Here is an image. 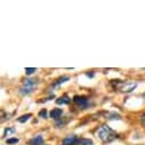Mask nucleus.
<instances>
[{
  "label": "nucleus",
  "mask_w": 145,
  "mask_h": 145,
  "mask_svg": "<svg viewBox=\"0 0 145 145\" xmlns=\"http://www.w3.org/2000/svg\"><path fill=\"white\" fill-rule=\"evenodd\" d=\"M97 136H98L99 139H101L102 142H104V143H110V142L114 140V139L118 137L117 133H116L112 128H110L108 126H106V125H102V126L98 128V130H97Z\"/></svg>",
  "instance_id": "obj_1"
},
{
  "label": "nucleus",
  "mask_w": 145,
  "mask_h": 145,
  "mask_svg": "<svg viewBox=\"0 0 145 145\" xmlns=\"http://www.w3.org/2000/svg\"><path fill=\"white\" fill-rule=\"evenodd\" d=\"M38 87V81L34 79H25L22 84V86L20 87V93L22 95H29L31 94L33 90H35V88Z\"/></svg>",
  "instance_id": "obj_2"
},
{
  "label": "nucleus",
  "mask_w": 145,
  "mask_h": 145,
  "mask_svg": "<svg viewBox=\"0 0 145 145\" xmlns=\"http://www.w3.org/2000/svg\"><path fill=\"white\" fill-rule=\"evenodd\" d=\"M137 87L136 82H125V81H119L117 80V89H119L122 93H130Z\"/></svg>",
  "instance_id": "obj_3"
},
{
  "label": "nucleus",
  "mask_w": 145,
  "mask_h": 145,
  "mask_svg": "<svg viewBox=\"0 0 145 145\" xmlns=\"http://www.w3.org/2000/svg\"><path fill=\"white\" fill-rule=\"evenodd\" d=\"M73 102L76 105L80 106L81 108H87L88 105H89V99L86 97V96H79V95H76L73 97Z\"/></svg>",
  "instance_id": "obj_4"
},
{
  "label": "nucleus",
  "mask_w": 145,
  "mask_h": 145,
  "mask_svg": "<svg viewBox=\"0 0 145 145\" xmlns=\"http://www.w3.org/2000/svg\"><path fill=\"white\" fill-rule=\"evenodd\" d=\"M78 137L76 135H69L67 137L64 138L63 140V145H76V143L78 142Z\"/></svg>",
  "instance_id": "obj_5"
},
{
  "label": "nucleus",
  "mask_w": 145,
  "mask_h": 145,
  "mask_svg": "<svg viewBox=\"0 0 145 145\" xmlns=\"http://www.w3.org/2000/svg\"><path fill=\"white\" fill-rule=\"evenodd\" d=\"M62 114H63V110H62V108H58V107L53 108V110L50 111V118L56 119V120L61 119L62 118Z\"/></svg>",
  "instance_id": "obj_6"
},
{
  "label": "nucleus",
  "mask_w": 145,
  "mask_h": 145,
  "mask_svg": "<svg viewBox=\"0 0 145 145\" xmlns=\"http://www.w3.org/2000/svg\"><path fill=\"white\" fill-rule=\"evenodd\" d=\"M42 143H44V138H42L41 135H37V136L33 137V138L29 142L30 145H41Z\"/></svg>",
  "instance_id": "obj_7"
},
{
  "label": "nucleus",
  "mask_w": 145,
  "mask_h": 145,
  "mask_svg": "<svg viewBox=\"0 0 145 145\" xmlns=\"http://www.w3.org/2000/svg\"><path fill=\"white\" fill-rule=\"evenodd\" d=\"M69 79H70V77H69V76H63V77L58 78L56 81H54V82H53V85H52V87H57V86H59V85H62V84L66 82Z\"/></svg>",
  "instance_id": "obj_8"
},
{
  "label": "nucleus",
  "mask_w": 145,
  "mask_h": 145,
  "mask_svg": "<svg viewBox=\"0 0 145 145\" xmlns=\"http://www.w3.org/2000/svg\"><path fill=\"white\" fill-rule=\"evenodd\" d=\"M70 101H71V98L67 96V95H63V96H61V97H58L57 99H56V104H58V105H63V104H69L70 103Z\"/></svg>",
  "instance_id": "obj_9"
},
{
  "label": "nucleus",
  "mask_w": 145,
  "mask_h": 145,
  "mask_svg": "<svg viewBox=\"0 0 145 145\" xmlns=\"http://www.w3.org/2000/svg\"><path fill=\"white\" fill-rule=\"evenodd\" d=\"M76 145H94V142L89 138H79Z\"/></svg>",
  "instance_id": "obj_10"
},
{
  "label": "nucleus",
  "mask_w": 145,
  "mask_h": 145,
  "mask_svg": "<svg viewBox=\"0 0 145 145\" xmlns=\"http://www.w3.org/2000/svg\"><path fill=\"white\" fill-rule=\"evenodd\" d=\"M30 118H31V114H24V116L20 117V118L17 119V121H18V122H21V123H24V122H26Z\"/></svg>",
  "instance_id": "obj_11"
},
{
  "label": "nucleus",
  "mask_w": 145,
  "mask_h": 145,
  "mask_svg": "<svg viewBox=\"0 0 145 145\" xmlns=\"http://www.w3.org/2000/svg\"><path fill=\"white\" fill-rule=\"evenodd\" d=\"M15 127H10V128H6L5 129V133H4V136H6V135H10V134H14L15 133Z\"/></svg>",
  "instance_id": "obj_12"
},
{
  "label": "nucleus",
  "mask_w": 145,
  "mask_h": 145,
  "mask_svg": "<svg viewBox=\"0 0 145 145\" xmlns=\"http://www.w3.org/2000/svg\"><path fill=\"white\" fill-rule=\"evenodd\" d=\"M35 71H37V69H35V67H25V73H26L27 76L33 74Z\"/></svg>",
  "instance_id": "obj_13"
},
{
  "label": "nucleus",
  "mask_w": 145,
  "mask_h": 145,
  "mask_svg": "<svg viewBox=\"0 0 145 145\" xmlns=\"http://www.w3.org/2000/svg\"><path fill=\"white\" fill-rule=\"evenodd\" d=\"M7 144H10V145H14V144H17L18 143V138H8L6 140Z\"/></svg>",
  "instance_id": "obj_14"
},
{
  "label": "nucleus",
  "mask_w": 145,
  "mask_h": 145,
  "mask_svg": "<svg viewBox=\"0 0 145 145\" xmlns=\"http://www.w3.org/2000/svg\"><path fill=\"white\" fill-rule=\"evenodd\" d=\"M39 117L40 118H44V119L47 118V110H46V108H42V110L39 112Z\"/></svg>",
  "instance_id": "obj_15"
},
{
  "label": "nucleus",
  "mask_w": 145,
  "mask_h": 145,
  "mask_svg": "<svg viewBox=\"0 0 145 145\" xmlns=\"http://www.w3.org/2000/svg\"><path fill=\"white\" fill-rule=\"evenodd\" d=\"M65 123H66V120H61V119H58V120L56 121V126H57V127H63Z\"/></svg>",
  "instance_id": "obj_16"
},
{
  "label": "nucleus",
  "mask_w": 145,
  "mask_h": 145,
  "mask_svg": "<svg viewBox=\"0 0 145 145\" xmlns=\"http://www.w3.org/2000/svg\"><path fill=\"white\" fill-rule=\"evenodd\" d=\"M140 123H142L143 126H145V114H143V116H142V119H140Z\"/></svg>",
  "instance_id": "obj_17"
},
{
  "label": "nucleus",
  "mask_w": 145,
  "mask_h": 145,
  "mask_svg": "<svg viewBox=\"0 0 145 145\" xmlns=\"http://www.w3.org/2000/svg\"><path fill=\"white\" fill-rule=\"evenodd\" d=\"M86 76H87V77H89V78H93V77H94V73H93V72H90V73L88 72V73H86Z\"/></svg>",
  "instance_id": "obj_18"
},
{
  "label": "nucleus",
  "mask_w": 145,
  "mask_h": 145,
  "mask_svg": "<svg viewBox=\"0 0 145 145\" xmlns=\"http://www.w3.org/2000/svg\"><path fill=\"white\" fill-rule=\"evenodd\" d=\"M143 97H144V98H145V94H143Z\"/></svg>",
  "instance_id": "obj_19"
}]
</instances>
